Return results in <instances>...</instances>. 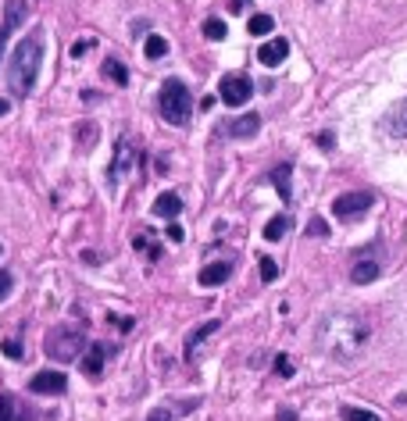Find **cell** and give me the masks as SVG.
<instances>
[{
    "instance_id": "cell-1",
    "label": "cell",
    "mask_w": 407,
    "mask_h": 421,
    "mask_svg": "<svg viewBox=\"0 0 407 421\" xmlns=\"http://www.w3.org/2000/svg\"><path fill=\"white\" fill-rule=\"evenodd\" d=\"M364 343H368V325L357 314H329L318 325V346L336 361H354Z\"/></svg>"
},
{
    "instance_id": "cell-2",
    "label": "cell",
    "mask_w": 407,
    "mask_h": 421,
    "mask_svg": "<svg viewBox=\"0 0 407 421\" xmlns=\"http://www.w3.org/2000/svg\"><path fill=\"white\" fill-rule=\"evenodd\" d=\"M39 65H43V29H32V32L15 47V54H11V65H8V86H11L18 97H26V93L36 86Z\"/></svg>"
},
{
    "instance_id": "cell-3",
    "label": "cell",
    "mask_w": 407,
    "mask_h": 421,
    "mask_svg": "<svg viewBox=\"0 0 407 421\" xmlns=\"http://www.w3.org/2000/svg\"><path fill=\"white\" fill-rule=\"evenodd\" d=\"M86 350L90 346H86L82 325H57V329L47 332V357H54V361H61V364L79 361Z\"/></svg>"
},
{
    "instance_id": "cell-4",
    "label": "cell",
    "mask_w": 407,
    "mask_h": 421,
    "mask_svg": "<svg viewBox=\"0 0 407 421\" xmlns=\"http://www.w3.org/2000/svg\"><path fill=\"white\" fill-rule=\"evenodd\" d=\"M193 115V93L186 90L182 79H164L161 86V118L168 125H186Z\"/></svg>"
},
{
    "instance_id": "cell-5",
    "label": "cell",
    "mask_w": 407,
    "mask_h": 421,
    "mask_svg": "<svg viewBox=\"0 0 407 421\" xmlns=\"http://www.w3.org/2000/svg\"><path fill=\"white\" fill-rule=\"evenodd\" d=\"M136 164H140V150H136V143L129 139V136H122L118 139V146H115V161H111V168H107V182H118L122 175H133L136 172Z\"/></svg>"
},
{
    "instance_id": "cell-6",
    "label": "cell",
    "mask_w": 407,
    "mask_h": 421,
    "mask_svg": "<svg viewBox=\"0 0 407 421\" xmlns=\"http://www.w3.org/2000/svg\"><path fill=\"white\" fill-rule=\"evenodd\" d=\"M372 204H375V197L364 193V189H357V193H339V197L332 200V215L343 218V222H354V218H361V215H368Z\"/></svg>"
},
{
    "instance_id": "cell-7",
    "label": "cell",
    "mask_w": 407,
    "mask_h": 421,
    "mask_svg": "<svg viewBox=\"0 0 407 421\" xmlns=\"http://www.w3.org/2000/svg\"><path fill=\"white\" fill-rule=\"evenodd\" d=\"M250 93H254V82L240 72H232L218 82V97H222V104H229V108H243V104L250 100Z\"/></svg>"
},
{
    "instance_id": "cell-8",
    "label": "cell",
    "mask_w": 407,
    "mask_h": 421,
    "mask_svg": "<svg viewBox=\"0 0 407 421\" xmlns=\"http://www.w3.org/2000/svg\"><path fill=\"white\" fill-rule=\"evenodd\" d=\"M286 57H290V43H286L283 36H275V39H268V43H265L261 50H257V61H261L265 68H278V65H283Z\"/></svg>"
},
{
    "instance_id": "cell-9",
    "label": "cell",
    "mask_w": 407,
    "mask_h": 421,
    "mask_svg": "<svg viewBox=\"0 0 407 421\" xmlns=\"http://www.w3.org/2000/svg\"><path fill=\"white\" fill-rule=\"evenodd\" d=\"M29 389L32 393H43V396H47V393H64V389H68V375H61V371H39L32 382H29Z\"/></svg>"
},
{
    "instance_id": "cell-10",
    "label": "cell",
    "mask_w": 407,
    "mask_h": 421,
    "mask_svg": "<svg viewBox=\"0 0 407 421\" xmlns=\"http://www.w3.org/2000/svg\"><path fill=\"white\" fill-rule=\"evenodd\" d=\"M257 129H261V115H240V118H232L229 125H225V136H232V139H247V136H254Z\"/></svg>"
},
{
    "instance_id": "cell-11",
    "label": "cell",
    "mask_w": 407,
    "mask_h": 421,
    "mask_svg": "<svg viewBox=\"0 0 407 421\" xmlns=\"http://www.w3.org/2000/svg\"><path fill=\"white\" fill-rule=\"evenodd\" d=\"M104 361H107V343H90V350L82 353V371L97 378L104 371Z\"/></svg>"
},
{
    "instance_id": "cell-12",
    "label": "cell",
    "mask_w": 407,
    "mask_h": 421,
    "mask_svg": "<svg viewBox=\"0 0 407 421\" xmlns=\"http://www.w3.org/2000/svg\"><path fill=\"white\" fill-rule=\"evenodd\" d=\"M382 129L390 133V136H407V100H400L397 108H393L390 115H386Z\"/></svg>"
},
{
    "instance_id": "cell-13",
    "label": "cell",
    "mask_w": 407,
    "mask_h": 421,
    "mask_svg": "<svg viewBox=\"0 0 407 421\" xmlns=\"http://www.w3.org/2000/svg\"><path fill=\"white\" fill-rule=\"evenodd\" d=\"M26 18H29V0H8V4H4V32L18 29Z\"/></svg>"
},
{
    "instance_id": "cell-14",
    "label": "cell",
    "mask_w": 407,
    "mask_h": 421,
    "mask_svg": "<svg viewBox=\"0 0 407 421\" xmlns=\"http://www.w3.org/2000/svg\"><path fill=\"white\" fill-rule=\"evenodd\" d=\"M218 329H222V322H204L200 329H193V332L186 335V357H189V361H193V353H197V346L207 340V335L218 332Z\"/></svg>"
},
{
    "instance_id": "cell-15",
    "label": "cell",
    "mask_w": 407,
    "mask_h": 421,
    "mask_svg": "<svg viewBox=\"0 0 407 421\" xmlns=\"http://www.w3.org/2000/svg\"><path fill=\"white\" fill-rule=\"evenodd\" d=\"M229 275H232V264L229 261H214V264H207L200 271V286H222Z\"/></svg>"
},
{
    "instance_id": "cell-16",
    "label": "cell",
    "mask_w": 407,
    "mask_h": 421,
    "mask_svg": "<svg viewBox=\"0 0 407 421\" xmlns=\"http://www.w3.org/2000/svg\"><path fill=\"white\" fill-rule=\"evenodd\" d=\"M0 421H32V414L15 396H0Z\"/></svg>"
},
{
    "instance_id": "cell-17",
    "label": "cell",
    "mask_w": 407,
    "mask_h": 421,
    "mask_svg": "<svg viewBox=\"0 0 407 421\" xmlns=\"http://www.w3.org/2000/svg\"><path fill=\"white\" fill-rule=\"evenodd\" d=\"M179 210H182V200H179L176 193H161V197L154 200V215H158V218H176Z\"/></svg>"
},
{
    "instance_id": "cell-18",
    "label": "cell",
    "mask_w": 407,
    "mask_h": 421,
    "mask_svg": "<svg viewBox=\"0 0 407 421\" xmlns=\"http://www.w3.org/2000/svg\"><path fill=\"white\" fill-rule=\"evenodd\" d=\"M350 279H354L357 286L375 282V279H379V261H357V264L350 268Z\"/></svg>"
},
{
    "instance_id": "cell-19",
    "label": "cell",
    "mask_w": 407,
    "mask_h": 421,
    "mask_svg": "<svg viewBox=\"0 0 407 421\" xmlns=\"http://www.w3.org/2000/svg\"><path fill=\"white\" fill-rule=\"evenodd\" d=\"M290 175H293V168H290V164H278L275 172H272V186L278 189V197H283L286 204H290V197H293V189H290Z\"/></svg>"
},
{
    "instance_id": "cell-20",
    "label": "cell",
    "mask_w": 407,
    "mask_h": 421,
    "mask_svg": "<svg viewBox=\"0 0 407 421\" xmlns=\"http://www.w3.org/2000/svg\"><path fill=\"white\" fill-rule=\"evenodd\" d=\"M104 75L111 79L115 86H125V82H129V68L122 65V61H115V57H107V61H104Z\"/></svg>"
},
{
    "instance_id": "cell-21",
    "label": "cell",
    "mask_w": 407,
    "mask_h": 421,
    "mask_svg": "<svg viewBox=\"0 0 407 421\" xmlns=\"http://www.w3.org/2000/svg\"><path fill=\"white\" fill-rule=\"evenodd\" d=\"M286 233H290V215H278V218H272V222L265 225V239H268V243L283 239Z\"/></svg>"
},
{
    "instance_id": "cell-22",
    "label": "cell",
    "mask_w": 407,
    "mask_h": 421,
    "mask_svg": "<svg viewBox=\"0 0 407 421\" xmlns=\"http://www.w3.org/2000/svg\"><path fill=\"white\" fill-rule=\"evenodd\" d=\"M272 29H275L272 14H250V22H247V32L250 36H268Z\"/></svg>"
},
{
    "instance_id": "cell-23",
    "label": "cell",
    "mask_w": 407,
    "mask_h": 421,
    "mask_svg": "<svg viewBox=\"0 0 407 421\" xmlns=\"http://www.w3.org/2000/svg\"><path fill=\"white\" fill-rule=\"evenodd\" d=\"M143 54H146L150 61H154V57H164V54H168V39H164V36H146Z\"/></svg>"
},
{
    "instance_id": "cell-24",
    "label": "cell",
    "mask_w": 407,
    "mask_h": 421,
    "mask_svg": "<svg viewBox=\"0 0 407 421\" xmlns=\"http://www.w3.org/2000/svg\"><path fill=\"white\" fill-rule=\"evenodd\" d=\"M225 32H229V26L222 22V18H207V22H204V36L211 39V43H218V39H225Z\"/></svg>"
},
{
    "instance_id": "cell-25",
    "label": "cell",
    "mask_w": 407,
    "mask_h": 421,
    "mask_svg": "<svg viewBox=\"0 0 407 421\" xmlns=\"http://www.w3.org/2000/svg\"><path fill=\"white\" fill-rule=\"evenodd\" d=\"M339 418H343V421H379V414L361 411V407H343V411H339Z\"/></svg>"
},
{
    "instance_id": "cell-26",
    "label": "cell",
    "mask_w": 407,
    "mask_h": 421,
    "mask_svg": "<svg viewBox=\"0 0 407 421\" xmlns=\"http://www.w3.org/2000/svg\"><path fill=\"white\" fill-rule=\"evenodd\" d=\"M275 375H278V378H290V375H293V361H290L286 353L275 357Z\"/></svg>"
},
{
    "instance_id": "cell-27",
    "label": "cell",
    "mask_w": 407,
    "mask_h": 421,
    "mask_svg": "<svg viewBox=\"0 0 407 421\" xmlns=\"http://www.w3.org/2000/svg\"><path fill=\"white\" fill-rule=\"evenodd\" d=\"M257 261H261V279H265V282H275V275H278V264H275L272 257H257Z\"/></svg>"
},
{
    "instance_id": "cell-28",
    "label": "cell",
    "mask_w": 407,
    "mask_h": 421,
    "mask_svg": "<svg viewBox=\"0 0 407 421\" xmlns=\"http://www.w3.org/2000/svg\"><path fill=\"white\" fill-rule=\"evenodd\" d=\"M4 357H11V361H21V357H26V346H21L18 340H4Z\"/></svg>"
},
{
    "instance_id": "cell-29",
    "label": "cell",
    "mask_w": 407,
    "mask_h": 421,
    "mask_svg": "<svg viewBox=\"0 0 407 421\" xmlns=\"http://www.w3.org/2000/svg\"><path fill=\"white\" fill-rule=\"evenodd\" d=\"M11 289H15V279H11V271H0V304H4L11 297Z\"/></svg>"
},
{
    "instance_id": "cell-30",
    "label": "cell",
    "mask_w": 407,
    "mask_h": 421,
    "mask_svg": "<svg viewBox=\"0 0 407 421\" xmlns=\"http://www.w3.org/2000/svg\"><path fill=\"white\" fill-rule=\"evenodd\" d=\"M311 236H329V225L321 218H311Z\"/></svg>"
},
{
    "instance_id": "cell-31",
    "label": "cell",
    "mask_w": 407,
    "mask_h": 421,
    "mask_svg": "<svg viewBox=\"0 0 407 421\" xmlns=\"http://www.w3.org/2000/svg\"><path fill=\"white\" fill-rule=\"evenodd\" d=\"M168 239H171V243H182V239H186L182 225H168Z\"/></svg>"
},
{
    "instance_id": "cell-32",
    "label": "cell",
    "mask_w": 407,
    "mask_h": 421,
    "mask_svg": "<svg viewBox=\"0 0 407 421\" xmlns=\"http://www.w3.org/2000/svg\"><path fill=\"white\" fill-rule=\"evenodd\" d=\"M146 421H171V411H168V407H158V411H150Z\"/></svg>"
},
{
    "instance_id": "cell-33",
    "label": "cell",
    "mask_w": 407,
    "mask_h": 421,
    "mask_svg": "<svg viewBox=\"0 0 407 421\" xmlns=\"http://www.w3.org/2000/svg\"><path fill=\"white\" fill-rule=\"evenodd\" d=\"M93 43H90V39H79V43H72V57H82L86 50H90Z\"/></svg>"
},
{
    "instance_id": "cell-34",
    "label": "cell",
    "mask_w": 407,
    "mask_h": 421,
    "mask_svg": "<svg viewBox=\"0 0 407 421\" xmlns=\"http://www.w3.org/2000/svg\"><path fill=\"white\" fill-rule=\"evenodd\" d=\"M318 143H321V150H332V133H321Z\"/></svg>"
},
{
    "instance_id": "cell-35",
    "label": "cell",
    "mask_w": 407,
    "mask_h": 421,
    "mask_svg": "<svg viewBox=\"0 0 407 421\" xmlns=\"http://www.w3.org/2000/svg\"><path fill=\"white\" fill-rule=\"evenodd\" d=\"M115 325H118V329H133V322L122 318V314H115Z\"/></svg>"
},
{
    "instance_id": "cell-36",
    "label": "cell",
    "mask_w": 407,
    "mask_h": 421,
    "mask_svg": "<svg viewBox=\"0 0 407 421\" xmlns=\"http://www.w3.org/2000/svg\"><path fill=\"white\" fill-rule=\"evenodd\" d=\"M229 8H232V11H243V8H247V0H229Z\"/></svg>"
},
{
    "instance_id": "cell-37",
    "label": "cell",
    "mask_w": 407,
    "mask_h": 421,
    "mask_svg": "<svg viewBox=\"0 0 407 421\" xmlns=\"http://www.w3.org/2000/svg\"><path fill=\"white\" fill-rule=\"evenodd\" d=\"M278 421H296V414L293 411H278Z\"/></svg>"
},
{
    "instance_id": "cell-38",
    "label": "cell",
    "mask_w": 407,
    "mask_h": 421,
    "mask_svg": "<svg viewBox=\"0 0 407 421\" xmlns=\"http://www.w3.org/2000/svg\"><path fill=\"white\" fill-rule=\"evenodd\" d=\"M8 111H11V104H8L4 97H0V115H8Z\"/></svg>"
},
{
    "instance_id": "cell-39",
    "label": "cell",
    "mask_w": 407,
    "mask_h": 421,
    "mask_svg": "<svg viewBox=\"0 0 407 421\" xmlns=\"http://www.w3.org/2000/svg\"><path fill=\"white\" fill-rule=\"evenodd\" d=\"M4 39H8V32H0V54H4Z\"/></svg>"
}]
</instances>
